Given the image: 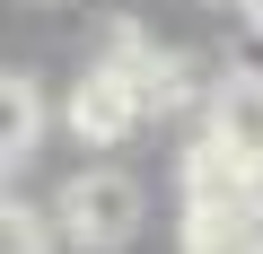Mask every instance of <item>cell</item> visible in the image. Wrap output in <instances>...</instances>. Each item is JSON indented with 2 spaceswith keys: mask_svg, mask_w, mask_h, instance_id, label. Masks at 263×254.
Returning <instances> with one entry per match:
<instances>
[{
  "mask_svg": "<svg viewBox=\"0 0 263 254\" xmlns=\"http://www.w3.org/2000/svg\"><path fill=\"white\" fill-rule=\"evenodd\" d=\"M237 9H246V0H237Z\"/></svg>",
  "mask_w": 263,
  "mask_h": 254,
  "instance_id": "cell-8",
  "label": "cell"
},
{
  "mask_svg": "<svg viewBox=\"0 0 263 254\" xmlns=\"http://www.w3.org/2000/svg\"><path fill=\"white\" fill-rule=\"evenodd\" d=\"M254 254H263V202H254Z\"/></svg>",
  "mask_w": 263,
  "mask_h": 254,
  "instance_id": "cell-7",
  "label": "cell"
},
{
  "mask_svg": "<svg viewBox=\"0 0 263 254\" xmlns=\"http://www.w3.org/2000/svg\"><path fill=\"white\" fill-rule=\"evenodd\" d=\"M246 18H254V35H263V0H246Z\"/></svg>",
  "mask_w": 263,
  "mask_h": 254,
  "instance_id": "cell-6",
  "label": "cell"
},
{
  "mask_svg": "<svg viewBox=\"0 0 263 254\" xmlns=\"http://www.w3.org/2000/svg\"><path fill=\"white\" fill-rule=\"evenodd\" d=\"M149 123V105H141V88H132L114 62H97L79 88H70V132L88 141V149H114L123 132H141Z\"/></svg>",
  "mask_w": 263,
  "mask_h": 254,
  "instance_id": "cell-3",
  "label": "cell"
},
{
  "mask_svg": "<svg viewBox=\"0 0 263 254\" xmlns=\"http://www.w3.org/2000/svg\"><path fill=\"white\" fill-rule=\"evenodd\" d=\"M35 132H44V88L27 70H0V167H27L35 158Z\"/></svg>",
  "mask_w": 263,
  "mask_h": 254,
  "instance_id": "cell-4",
  "label": "cell"
},
{
  "mask_svg": "<svg viewBox=\"0 0 263 254\" xmlns=\"http://www.w3.org/2000/svg\"><path fill=\"white\" fill-rule=\"evenodd\" d=\"M254 202H263V167H254L237 141L202 132V141L184 149V210H254Z\"/></svg>",
  "mask_w": 263,
  "mask_h": 254,
  "instance_id": "cell-2",
  "label": "cell"
},
{
  "mask_svg": "<svg viewBox=\"0 0 263 254\" xmlns=\"http://www.w3.org/2000/svg\"><path fill=\"white\" fill-rule=\"evenodd\" d=\"M141 184H132L123 167H79L62 193H53V228H62V245H79V254H114V245H132L141 237Z\"/></svg>",
  "mask_w": 263,
  "mask_h": 254,
  "instance_id": "cell-1",
  "label": "cell"
},
{
  "mask_svg": "<svg viewBox=\"0 0 263 254\" xmlns=\"http://www.w3.org/2000/svg\"><path fill=\"white\" fill-rule=\"evenodd\" d=\"M53 210H35L27 193H9V202H0V254H53Z\"/></svg>",
  "mask_w": 263,
  "mask_h": 254,
  "instance_id": "cell-5",
  "label": "cell"
}]
</instances>
